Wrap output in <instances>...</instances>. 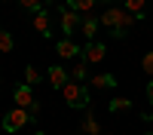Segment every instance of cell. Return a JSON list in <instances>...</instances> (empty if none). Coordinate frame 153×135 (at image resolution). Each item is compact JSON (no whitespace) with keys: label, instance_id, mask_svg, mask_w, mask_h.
Listing matches in <instances>:
<instances>
[{"label":"cell","instance_id":"obj_8","mask_svg":"<svg viewBox=\"0 0 153 135\" xmlns=\"http://www.w3.org/2000/svg\"><path fill=\"white\" fill-rule=\"evenodd\" d=\"M55 52H58L61 58H80V55H83V46H76L71 37H65V40L55 43Z\"/></svg>","mask_w":153,"mask_h":135},{"label":"cell","instance_id":"obj_1","mask_svg":"<svg viewBox=\"0 0 153 135\" xmlns=\"http://www.w3.org/2000/svg\"><path fill=\"white\" fill-rule=\"evenodd\" d=\"M61 98L68 101V107H76V110H86L92 104V92L86 89V83H76V80H71L65 89H61Z\"/></svg>","mask_w":153,"mask_h":135},{"label":"cell","instance_id":"obj_6","mask_svg":"<svg viewBox=\"0 0 153 135\" xmlns=\"http://www.w3.org/2000/svg\"><path fill=\"white\" fill-rule=\"evenodd\" d=\"M58 16H61V34H74L76 28H80V22H83V16L76 9H71V6H65Z\"/></svg>","mask_w":153,"mask_h":135},{"label":"cell","instance_id":"obj_2","mask_svg":"<svg viewBox=\"0 0 153 135\" xmlns=\"http://www.w3.org/2000/svg\"><path fill=\"white\" fill-rule=\"evenodd\" d=\"M12 101H16V107H25L31 114V120H37V114H40V101H37V95L28 83H19L16 89H12Z\"/></svg>","mask_w":153,"mask_h":135},{"label":"cell","instance_id":"obj_7","mask_svg":"<svg viewBox=\"0 0 153 135\" xmlns=\"http://www.w3.org/2000/svg\"><path fill=\"white\" fill-rule=\"evenodd\" d=\"M46 77H49V86H52V89H65L71 83V71H65L61 65H52L46 71Z\"/></svg>","mask_w":153,"mask_h":135},{"label":"cell","instance_id":"obj_22","mask_svg":"<svg viewBox=\"0 0 153 135\" xmlns=\"http://www.w3.org/2000/svg\"><path fill=\"white\" fill-rule=\"evenodd\" d=\"M55 3H58V0H43V6H46V9H52Z\"/></svg>","mask_w":153,"mask_h":135},{"label":"cell","instance_id":"obj_17","mask_svg":"<svg viewBox=\"0 0 153 135\" xmlns=\"http://www.w3.org/2000/svg\"><path fill=\"white\" fill-rule=\"evenodd\" d=\"M12 46H16V40H12V34L0 28V52H12Z\"/></svg>","mask_w":153,"mask_h":135},{"label":"cell","instance_id":"obj_25","mask_svg":"<svg viewBox=\"0 0 153 135\" xmlns=\"http://www.w3.org/2000/svg\"><path fill=\"white\" fill-rule=\"evenodd\" d=\"M34 135H46V132H34Z\"/></svg>","mask_w":153,"mask_h":135},{"label":"cell","instance_id":"obj_12","mask_svg":"<svg viewBox=\"0 0 153 135\" xmlns=\"http://www.w3.org/2000/svg\"><path fill=\"white\" fill-rule=\"evenodd\" d=\"M89 83H92V89H113V86H117V77H113V74H95Z\"/></svg>","mask_w":153,"mask_h":135},{"label":"cell","instance_id":"obj_3","mask_svg":"<svg viewBox=\"0 0 153 135\" xmlns=\"http://www.w3.org/2000/svg\"><path fill=\"white\" fill-rule=\"evenodd\" d=\"M31 123V114L25 107H12V110H6V117H3V129L6 132H19L22 126H28Z\"/></svg>","mask_w":153,"mask_h":135},{"label":"cell","instance_id":"obj_19","mask_svg":"<svg viewBox=\"0 0 153 135\" xmlns=\"http://www.w3.org/2000/svg\"><path fill=\"white\" fill-rule=\"evenodd\" d=\"M19 6H22V9H28V12H34V16H37L40 9H46V6H43V0H19Z\"/></svg>","mask_w":153,"mask_h":135},{"label":"cell","instance_id":"obj_5","mask_svg":"<svg viewBox=\"0 0 153 135\" xmlns=\"http://www.w3.org/2000/svg\"><path fill=\"white\" fill-rule=\"evenodd\" d=\"M104 55H107V46L104 43H98V40H92V43H86L83 46V61L86 65H95V61H104Z\"/></svg>","mask_w":153,"mask_h":135},{"label":"cell","instance_id":"obj_11","mask_svg":"<svg viewBox=\"0 0 153 135\" xmlns=\"http://www.w3.org/2000/svg\"><path fill=\"white\" fill-rule=\"evenodd\" d=\"M123 9H126V12H132V16L141 22V19H144V12H147V0H126Z\"/></svg>","mask_w":153,"mask_h":135},{"label":"cell","instance_id":"obj_13","mask_svg":"<svg viewBox=\"0 0 153 135\" xmlns=\"http://www.w3.org/2000/svg\"><path fill=\"white\" fill-rule=\"evenodd\" d=\"M95 3H98V0H68L65 6L76 9V12H80V16H92V9H95Z\"/></svg>","mask_w":153,"mask_h":135},{"label":"cell","instance_id":"obj_23","mask_svg":"<svg viewBox=\"0 0 153 135\" xmlns=\"http://www.w3.org/2000/svg\"><path fill=\"white\" fill-rule=\"evenodd\" d=\"M107 6H117V3H126V0H104Z\"/></svg>","mask_w":153,"mask_h":135},{"label":"cell","instance_id":"obj_10","mask_svg":"<svg viewBox=\"0 0 153 135\" xmlns=\"http://www.w3.org/2000/svg\"><path fill=\"white\" fill-rule=\"evenodd\" d=\"M34 31L43 34V37H52V34H49V9H40L34 16Z\"/></svg>","mask_w":153,"mask_h":135},{"label":"cell","instance_id":"obj_9","mask_svg":"<svg viewBox=\"0 0 153 135\" xmlns=\"http://www.w3.org/2000/svg\"><path fill=\"white\" fill-rule=\"evenodd\" d=\"M98 25H101V22H98L95 16H83V22H80V31L86 34V43H92V40H95V34H98Z\"/></svg>","mask_w":153,"mask_h":135},{"label":"cell","instance_id":"obj_20","mask_svg":"<svg viewBox=\"0 0 153 135\" xmlns=\"http://www.w3.org/2000/svg\"><path fill=\"white\" fill-rule=\"evenodd\" d=\"M141 68H144V71L150 74V77H153V52H147V55L141 58Z\"/></svg>","mask_w":153,"mask_h":135},{"label":"cell","instance_id":"obj_18","mask_svg":"<svg viewBox=\"0 0 153 135\" xmlns=\"http://www.w3.org/2000/svg\"><path fill=\"white\" fill-rule=\"evenodd\" d=\"M25 83H28L31 89H34L37 83H40V71H37L34 65H28V68H25Z\"/></svg>","mask_w":153,"mask_h":135},{"label":"cell","instance_id":"obj_16","mask_svg":"<svg viewBox=\"0 0 153 135\" xmlns=\"http://www.w3.org/2000/svg\"><path fill=\"white\" fill-rule=\"evenodd\" d=\"M129 107H132L129 98H113V101H110V114H126Z\"/></svg>","mask_w":153,"mask_h":135},{"label":"cell","instance_id":"obj_21","mask_svg":"<svg viewBox=\"0 0 153 135\" xmlns=\"http://www.w3.org/2000/svg\"><path fill=\"white\" fill-rule=\"evenodd\" d=\"M144 92H147V101H150V104H153V80H150V83H147V89H144Z\"/></svg>","mask_w":153,"mask_h":135},{"label":"cell","instance_id":"obj_4","mask_svg":"<svg viewBox=\"0 0 153 135\" xmlns=\"http://www.w3.org/2000/svg\"><path fill=\"white\" fill-rule=\"evenodd\" d=\"M123 16H126V9H123V6H107L104 12H101V19H98V22L104 25V28H110V34H113V31L123 25Z\"/></svg>","mask_w":153,"mask_h":135},{"label":"cell","instance_id":"obj_24","mask_svg":"<svg viewBox=\"0 0 153 135\" xmlns=\"http://www.w3.org/2000/svg\"><path fill=\"white\" fill-rule=\"evenodd\" d=\"M144 120H153V107H150V110H147V114H144Z\"/></svg>","mask_w":153,"mask_h":135},{"label":"cell","instance_id":"obj_15","mask_svg":"<svg viewBox=\"0 0 153 135\" xmlns=\"http://www.w3.org/2000/svg\"><path fill=\"white\" fill-rule=\"evenodd\" d=\"M86 74H89V71H86V61H83V58H76V61H74V68H71V80L86 83Z\"/></svg>","mask_w":153,"mask_h":135},{"label":"cell","instance_id":"obj_26","mask_svg":"<svg viewBox=\"0 0 153 135\" xmlns=\"http://www.w3.org/2000/svg\"><path fill=\"white\" fill-rule=\"evenodd\" d=\"M144 135H153V132H144Z\"/></svg>","mask_w":153,"mask_h":135},{"label":"cell","instance_id":"obj_14","mask_svg":"<svg viewBox=\"0 0 153 135\" xmlns=\"http://www.w3.org/2000/svg\"><path fill=\"white\" fill-rule=\"evenodd\" d=\"M83 132L86 135H101V126H98V120L92 114V107H86V120H83Z\"/></svg>","mask_w":153,"mask_h":135}]
</instances>
